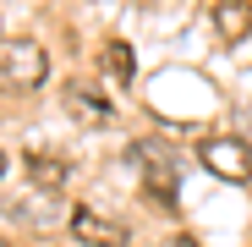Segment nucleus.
I'll list each match as a JSON object with an SVG mask.
<instances>
[{
    "instance_id": "obj_1",
    "label": "nucleus",
    "mask_w": 252,
    "mask_h": 247,
    "mask_svg": "<svg viewBox=\"0 0 252 247\" xmlns=\"http://www.w3.org/2000/svg\"><path fill=\"white\" fill-rule=\"evenodd\" d=\"M132 165H143V192H148V198L176 203V192H181V165H176L170 143L137 138V143H132Z\"/></svg>"
},
{
    "instance_id": "obj_4",
    "label": "nucleus",
    "mask_w": 252,
    "mask_h": 247,
    "mask_svg": "<svg viewBox=\"0 0 252 247\" xmlns=\"http://www.w3.org/2000/svg\"><path fill=\"white\" fill-rule=\"evenodd\" d=\"M71 236L82 247H126V225L110 220V214H99V209H77L71 214Z\"/></svg>"
},
{
    "instance_id": "obj_2",
    "label": "nucleus",
    "mask_w": 252,
    "mask_h": 247,
    "mask_svg": "<svg viewBox=\"0 0 252 247\" xmlns=\"http://www.w3.org/2000/svg\"><path fill=\"white\" fill-rule=\"evenodd\" d=\"M44 77H50L44 44H33V38H11V44H0V82H11V88H38Z\"/></svg>"
},
{
    "instance_id": "obj_5",
    "label": "nucleus",
    "mask_w": 252,
    "mask_h": 247,
    "mask_svg": "<svg viewBox=\"0 0 252 247\" xmlns=\"http://www.w3.org/2000/svg\"><path fill=\"white\" fill-rule=\"evenodd\" d=\"M208 22H214V33L225 44H241L252 33V0H214L208 6Z\"/></svg>"
},
{
    "instance_id": "obj_7",
    "label": "nucleus",
    "mask_w": 252,
    "mask_h": 247,
    "mask_svg": "<svg viewBox=\"0 0 252 247\" xmlns=\"http://www.w3.org/2000/svg\"><path fill=\"white\" fill-rule=\"evenodd\" d=\"M66 110H71L77 121H94V127H104V121L115 115L110 99H99L94 88H82V82H77V88H66Z\"/></svg>"
},
{
    "instance_id": "obj_8",
    "label": "nucleus",
    "mask_w": 252,
    "mask_h": 247,
    "mask_svg": "<svg viewBox=\"0 0 252 247\" xmlns=\"http://www.w3.org/2000/svg\"><path fill=\"white\" fill-rule=\"evenodd\" d=\"M28 171H33L38 187H50V192H55V187L66 181V159H61V154H33V159H28Z\"/></svg>"
},
{
    "instance_id": "obj_9",
    "label": "nucleus",
    "mask_w": 252,
    "mask_h": 247,
    "mask_svg": "<svg viewBox=\"0 0 252 247\" xmlns=\"http://www.w3.org/2000/svg\"><path fill=\"white\" fill-rule=\"evenodd\" d=\"M176 247H197V242H187V236H181V242H176Z\"/></svg>"
},
{
    "instance_id": "obj_10",
    "label": "nucleus",
    "mask_w": 252,
    "mask_h": 247,
    "mask_svg": "<svg viewBox=\"0 0 252 247\" xmlns=\"http://www.w3.org/2000/svg\"><path fill=\"white\" fill-rule=\"evenodd\" d=\"M0 176H6V154H0Z\"/></svg>"
},
{
    "instance_id": "obj_3",
    "label": "nucleus",
    "mask_w": 252,
    "mask_h": 247,
    "mask_svg": "<svg viewBox=\"0 0 252 247\" xmlns=\"http://www.w3.org/2000/svg\"><path fill=\"white\" fill-rule=\"evenodd\" d=\"M197 159H203L214 176H225V181H252V148H247L241 138H208V143L197 148Z\"/></svg>"
},
{
    "instance_id": "obj_6",
    "label": "nucleus",
    "mask_w": 252,
    "mask_h": 247,
    "mask_svg": "<svg viewBox=\"0 0 252 247\" xmlns=\"http://www.w3.org/2000/svg\"><path fill=\"white\" fill-rule=\"evenodd\" d=\"M99 71L115 82V88H132V77H137V55H132V44L110 38V44L99 50Z\"/></svg>"
}]
</instances>
